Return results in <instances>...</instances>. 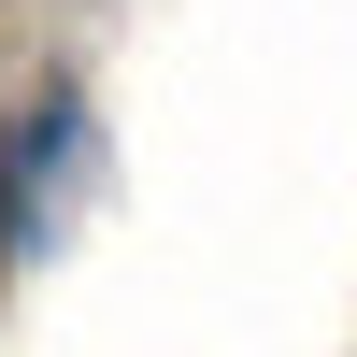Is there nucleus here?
<instances>
[{"instance_id":"obj_1","label":"nucleus","mask_w":357,"mask_h":357,"mask_svg":"<svg viewBox=\"0 0 357 357\" xmlns=\"http://www.w3.org/2000/svg\"><path fill=\"white\" fill-rule=\"evenodd\" d=\"M86 172H100V100H86V72H43L0 129V257H43Z\"/></svg>"}]
</instances>
